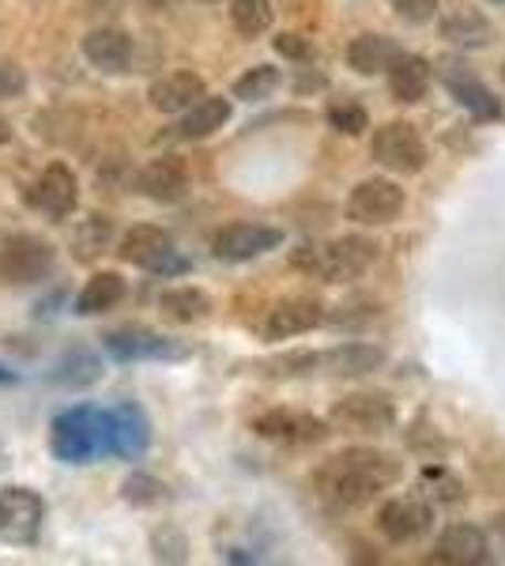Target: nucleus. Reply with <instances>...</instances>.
Returning <instances> with one entry per match:
<instances>
[{
  "label": "nucleus",
  "mask_w": 505,
  "mask_h": 566,
  "mask_svg": "<svg viewBox=\"0 0 505 566\" xmlns=\"http://www.w3.org/2000/svg\"><path fill=\"white\" fill-rule=\"evenodd\" d=\"M27 205H31L34 212H42L45 219H53V223H61V219H69L76 212L80 178L72 175L69 163H50V167L34 178V186L27 189Z\"/></svg>",
  "instance_id": "11"
},
{
  "label": "nucleus",
  "mask_w": 505,
  "mask_h": 566,
  "mask_svg": "<svg viewBox=\"0 0 505 566\" xmlns=\"http://www.w3.org/2000/svg\"><path fill=\"white\" fill-rule=\"evenodd\" d=\"M122 298H125L122 272H95V276L84 283V291L76 295V314L80 317L106 314V310H114Z\"/></svg>",
  "instance_id": "28"
},
{
  "label": "nucleus",
  "mask_w": 505,
  "mask_h": 566,
  "mask_svg": "<svg viewBox=\"0 0 505 566\" xmlns=\"http://www.w3.org/2000/svg\"><path fill=\"white\" fill-rule=\"evenodd\" d=\"M45 525V502L34 488L23 483H8L0 488V541L12 547L39 544Z\"/></svg>",
  "instance_id": "5"
},
{
  "label": "nucleus",
  "mask_w": 505,
  "mask_h": 566,
  "mask_svg": "<svg viewBox=\"0 0 505 566\" xmlns=\"http://www.w3.org/2000/svg\"><path fill=\"white\" fill-rule=\"evenodd\" d=\"M204 95H208V87L197 72H170V76L155 80L148 87V103L151 109H159V114H186V109Z\"/></svg>",
  "instance_id": "19"
},
{
  "label": "nucleus",
  "mask_w": 505,
  "mask_h": 566,
  "mask_svg": "<svg viewBox=\"0 0 505 566\" xmlns=\"http://www.w3.org/2000/svg\"><path fill=\"white\" fill-rule=\"evenodd\" d=\"M136 189L155 205H178L189 193V167L181 155H159L136 178Z\"/></svg>",
  "instance_id": "18"
},
{
  "label": "nucleus",
  "mask_w": 505,
  "mask_h": 566,
  "mask_svg": "<svg viewBox=\"0 0 505 566\" xmlns=\"http://www.w3.org/2000/svg\"><path fill=\"white\" fill-rule=\"evenodd\" d=\"M389 4L403 23H415V27L430 23L438 15V0H389Z\"/></svg>",
  "instance_id": "36"
},
{
  "label": "nucleus",
  "mask_w": 505,
  "mask_h": 566,
  "mask_svg": "<svg viewBox=\"0 0 505 566\" xmlns=\"http://www.w3.org/2000/svg\"><path fill=\"white\" fill-rule=\"evenodd\" d=\"M109 359L117 363H136V359H186V348L170 336L148 333V328H114L103 336Z\"/></svg>",
  "instance_id": "15"
},
{
  "label": "nucleus",
  "mask_w": 505,
  "mask_h": 566,
  "mask_svg": "<svg viewBox=\"0 0 505 566\" xmlns=\"http://www.w3.org/2000/svg\"><path fill=\"white\" fill-rule=\"evenodd\" d=\"M486 4H505V0H486Z\"/></svg>",
  "instance_id": "43"
},
{
  "label": "nucleus",
  "mask_w": 505,
  "mask_h": 566,
  "mask_svg": "<svg viewBox=\"0 0 505 566\" xmlns=\"http://www.w3.org/2000/svg\"><path fill=\"white\" fill-rule=\"evenodd\" d=\"M403 189L392 178H366L347 197V219L358 227H389L403 216Z\"/></svg>",
  "instance_id": "7"
},
{
  "label": "nucleus",
  "mask_w": 505,
  "mask_h": 566,
  "mask_svg": "<svg viewBox=\"0 0 505 566\" xmlns=\"http://www.w3.org/2000/svg\"><path fill=\"white\" fill-rule=\"evenodd\" d=\"M23 4H42V0H23Z\"/></svg>",
  "instance_id": "45"
},
{
  "label": "nucleus",
  "mask_w": 505,
  "mask_h": 566,
  "mask_svg": "<svg viewBox=\"0 0 505 566\" xmlns=\"http://www.w3.org/2000/svg\"><path fill=\"white\" fill-rule=\"evenodd\" d=\"M325 117H328V125L344 136H362L366 129H370V114H366L355 98H336V103H328Z\"/></svg>",
  "instance_id": "34"
},
{
  "label": "nucleus",
  "mask_w": 505,
  "mask_h": 566,
  "mask_svg": "<svg viewBox=\"0 0 505 566\" xmlns=\"http://www.w3.org/2000/svg\"><path fill=\"white\" fill-rule=\"evenodd\" d=\"M4 144H12V125L0 122V148H4Z\"/></svg>",
  "instance_id": "40"
},
{
  "label": "nucleus",
  "mask_w": 505,
  "mask_h": 566,
  "mask_svg": "<svg viewBox=\"0 0 505 566\" xmlns=\"http://www.w3.org/2000/svg\"><path fill=\"white\" fill-rule=\"evenodd\" d=\"M151 4H170V0H151Z\"/></svg>",
  "instance_id": "42"
},
{
  "label": "nucleus",
  "mask_w": 505,
  "mask_h": 566,
  "mask_svg": "<svg viewBox=\"0 0 505 566\" xmlns=\"http://www.w3.org/2000/svg\"><path fill=\"white\" fill-rule=\"evenodd\" d=\"M53 261H57V250L31 231L8 234V239L0 242V280L12 283V287L42 283L53 272Z\"/></svg>",
  "instance_id": "4"
},
{
  "label": "nucleus",
  "mask_w": 505,
  "mask_h": 566,
  "mask_svg": "<svg viewBox=\"0 0 505 566\" xmlns=\"http://www.w3.org/2000/svg\"><path fill=\"white\" fill-rule=\"evenodd\" d=\"M370 155L392 175H419L427 167L430 151L411 122H385L370 136Z\"/></svg>",
  "instance_id": "6"
},
{
  "label": "nucleus",
  "mask_w": 505,
  "mask_h": 566,
  "mask_svg": "<svg viewBox=\"0 0 505 566\" xmlns=\"http://www.w3.org/2000/svg\"><path fill=\"white\" fill-rule=\"evenodd\" d=\"M502 76H505V65H502Z\"/></svg>",
  "instance_id": "46"
},
{
  "label": "nucleus",
  "mask_w": 505,
  "mask_h": 566,
  "mask_svg": "<svg viewBox=\"0 0 505 566\" xmlns=\"http://www.w3.org/2000/svg\"><path fill=\"white\" fill-rule=\"evenodd\" d=\"M80 50H84L91 69L106 72V76H117V72L133 69L136 42H133V34L122 31V27H95V31L84 34Z\"/></svg>",
  "instance_id": "16"
},
{
  "label": "nucleus",
  "mask_w": 505,
  "mask_h": 566,
  "mask_svg": "<svg viewBox=\"0 0 505 566\" xmlns=\"http://www.w3.org/2000/svg\"><path fill=\"white\" fill-rule=\"evenodd\" d=\"M430 517H434V510L422 499L400 495V499H389L378 510V533L392 544H411L430 528Z\"/></svg>",
  "instance_id": "17"
},
{
  "label": "nucleus",
  "mask_w": 505,
  "mask_h": 566,
  "mask_svg": "<svg viewBox=\"0 0 505 566\" xmlns=\"http://www.w3.org/2000/svg\"><path fill=\"white\" fill-rule=\"evenodd\" d=\"M403 480V461L397 453L370 450V446H351L344 453H333L314 469L309 488L314 495L333 510H358L370 506L381 491L397 488Z\"/></svg>",
  "instance_id": "1"
},
{
  "label": "nucleus",
  "mask_w": 505,
  "mask_h": 566,
  "mask_svg": "<svg viewBox=\"0 0 505 566\" xmlns=\"http://www.w3.org/2000/svg\"><path fill=\"white\" fill-rule=\"evenodd\" d=\"M106 416H109V458L140 461L151 446V419L144 416V408L133 405V400H122Z\"/></svg>",
  "instance_id": "13"
},
{
  "label": "nucleus",
  "mask_w": 505,
  "mask_h": 566,
  "mask_svg": "<svg viewBox=\"0 0 505 566\" xmlns=\"http://www.w3.org/2000/svg\"><path fill=\"white\" fill-rule=\"evenodd\" d=\"M442 39L461 45V50H483L494 39V23L486 20L480 8H453L449 15H442Z\"/></svg>",
  "instance_id": "25"
},
{
  "label": "nucleus",
  "mask_w": 505,
  "mask_h": 566,
  "mask_svg": "<svg viewBox=\"0 0 505 566\" xmlns=\"http://www.w3.org/2000/svg\"><path fill=\"white\" fill-rule=\"evenodd\" d=\"M283 245V231L272 223H231L211 239V253L227 264H245L256 261L264 253L280 250Z\"/></svg>",
  "instance_id": "12"
},
{
  "label": "nucleus",
  "mask_w": 505,
  "mask_h": 566,
  "mask_svg": "<svg viewBox=\"0 0 505 566\" xmlns=\"http://www.w3.org/2000/svg\"><path fill=\"white\" fill-rule=\"evenodd\" d=\"M328 310L320 298H309V295H295V298H283L269 310L264 317V340H291V336H302V333H314L317 325H325Z\"/></svg>",
  "instance_id": "14"
},
{
  "label": "nucleus",
  "mask_w": 505,
  "mask_h": 566,
  "mask_svg": "<svg viewBox=\"0 0 505 566\" xmlns=\"http://www.w3.org/2000/svg\"><path fill=\"white\" fill-rule=\"evenodd\" d=\"M403 53V45L389 34H358V39L347 45V65H351L358 76H381L397 65V57Z\"/></svg>",
  "instance_id": "21"
},
{
  "label": "nucleus",
  "mask_w": 505,
  "mask_h": 566,
  "mask_svg": "<svg viewBox=\"0 0 505 566\" xmlns=\"http://www.w3.org/2000/svg\"><path fill=\"white\" fill-rule=\"evenodd\" d=\"M430 80H434L430 61L415 57V53H400L397 65L389 69V91H392V98L403 103V106L422 103V98H427V91H430Z\"/></svg>",
  "instance_id": "24"
},
{
  "label": "nucleus",
  "mask_w": 505,
  "mask_h": 566,
  "mask_svg": "<svg viewBox=\"0 0 505 566\" xmlns=\"http://www.w3.org/2000/svg\"><path fill=\"white\" fill-rule=\"evenodd\" d=\"M328 423L351 434H385L397 423V405L385 392H351V397L336 400Z\"/></svg>",
  "instance_id": "10"
},
{
  "label": "nucleus",
  "mask_w": 505,
  "mask_h": 566,
  "mask_svg": "<svg viewBox=\"0 0 505 566\" xmlns=\"http://www.w3.org/2000/svg\"><path fill=\"white\" fill-rule=\"evenodd\" d=\"M385 348L378 344H339V348L320 352V370L333 378H366V374L385 367Z\"/></svg>",
  "instance_id": "20"
},
{
  "label": "nucleus",
  "mask_w": 505,
  "mask_h": 566,
  "mask_svg": "<svg viewBox=\"0 0 505 566\" xmlns=\"http://www.w3.org/2000/svg\"><path fill=\"white\" fill-rule=\"evenodd\" d=\"M280 84H283V76L275 65H253L250 72H242V76L234 80V98H242V103H264V98L275 95Z\"/></svg>",
  "instance_id": "32"
},
{
  "label": "nucleus",
  "mask_w": 505,
  "mask_h": 566,
  "mask_svg": "<svg viewBox=\"0 0 505 566\" xmlns=\"http://www.w3.org/2000/svg\"><path fill=\"white\" fill-rule=\"evenodd\" d=\"M50 450L64 464H87L109 453V416L106 408L76 405L64 408L50 427Z\"/></svg>",
  "instance_id": "2"
},
{
  "label": "nucleus",
  "mask_w": 505,
  "mask_h": 566,
  "mask_svg": "<svg viewBox=\"0 0 505 566\" xmlns=\"http://www.w3.org/2000/svg\"><path fill=\"white\" fill-rule=\"evenodd\" d=\"M200 4H219V0H200Z\"/></svg>",
  "instance_id": "44"
},
{
  "label": "nucleus",
  "mask_w": 505,
  "mask_h": 566,
  "mask_svg": "<svg viewBox=\"0 0 505 566\" xmlns=\"http://www.w3.org/2000/svg\"><path fill=\"white\" fill-rule=\"evenodd\" d=\"M231 114H234L231 98L204 95V98H197V103H192L186 114H181L178 136H181V140H208V136H215L227 122H231Z\"/></svg>",
  "instance_id": "22"
},
{
  "label": "nucleus",
  "mask_w": 505,
  "mask_h": 566,
  "mask_svg": "<svg viewBox=\"0 0 505 566\" xmlns=\"http://www.w3.org/2000/svg\"><path fill=\"white\" fill-rule=\"evenodd\" d=\"M442 76H445V84L453 87V95L461 98V103L472 109V114H480V117H498L502 114V106H498V98L486 91L480 80H475V72L461 65V61H445V69H442Z\"/></svg>",
  "instance_id": "27"
},
{
  "label": "nucleus",
  "mask_w": 505,
  "mask_h": 566,
  "mask_svg": "<svg viewBox=\"0 0 505 566\" xmlns=\"http://www.w3.org/2000/svg\"><path fill=\"white\" fill-rule=\"evenodd\" d=\"M23 87H27L23 69H20V65H12V61H4V65H0V98L23 95Z\"/></svg>",
  "instance_id": "38"
},
{
  "label": "nucleus",
  "mask_w": 505,
  "mask_h": 566,
  "mask_svg": "<svg viewBox=\"0 0 505 566\" xmlns=\"http://www.w3.org/2000/svg\"><path fill=\"white\" fill-rule=\"evenodd\" d=\"M103 378V359L98 355H91L87 348H72L64 359L57 363V370H53V381H61V386H91V381Z\"/></svg>",
  "instance_id": "30"
},
{
  "label": "nucleus",
  "mask_w": 505,
  "mask_h": 566,
  "mask_svg": "<svg viewBox=\"0 0 505 566\" xmlns=\"http://www.w3.org/2000/svg\"><path fill=\"white\" fill-rule=\"evenodd\" d=\"M109 245H114V223H109L106 216H87L84 223L76 227V234H72V258L87 264V261L103 258Z\"/></svg>",
  "instance_id": "29"
},
{
  "label": "nucleus",
  "mask_w": 505,
  "mask_h": 566,
  "mask_svg": "<svg viewBox=\"0 0 505 566\" xmlns=\"http://www.w3.org/2000/svg\"><path fill=\"white\" fill-rule=\"evenodd\" d=\"M264 374H272V378H298V374H317L320 370V352H287L280 355V359L264 363Z\"/></svg>",
  "instance_id": "35"
},
{
  "label": "nucleus",
  "mask_w": 505,
  "mask_h": 566,
  "mask_svg": "<svg viewBox=\"0 0 505 566\" xmlns=\"http://www.w3.org/2000/svg\"><path fill=\"white\" fill-rule=\"evenodd\" d=\"M272 0H231V23L242 39H261L272 27Z\"/></svg>",
  "instance_id": "31"
},
{
  "label": "nucleus",
  "mask_w": 505,
  "mask_h": 566,
  "mask_svg": "<svg viewBox=\"0 0 505 566\" xmlns=\"http://www.w3.org/2000/svg\"><path fill=\"white\" fill-rule=\"evenodd\" d=\"M15 381H20V374H15V370H8L4 363H0V386H15Z\"/></svg>",
  "instance_id": "39"
},
{
  "label": "nucleus",
  "mask_w": 505,
  "mask_h": 566,
  "mask_svg": "<svg viewBox=\"0 0 505 566\" xmlns=\"http://www.w3.org/2000/svg\"><path fill=\"white\" fill-rule=\"evenodd\" d=\"M275 53H283V57H291V61H309L314 57V45H309L302 34H275Z\"/></svg>",
  "instance_id": "37"
},
{
  "label": "nucleus",
  "mask_w": 505,
  "mask_h": 566,
  "mask_svg": "<svg viewBox=\"0 0 505 566\" xmlns=\"http://www.w3.org/2000/svg\"><path fill=\"white\" fill-rule=\"evenodd\" d=\"M491 544H486V533L480 525H449L442 536H438V563H453V566H475L486 559Z\"/></svg>",
  "instance_id": "23"
},
{
  "label": "nucleus",
  "mask_w": 505,
  "mask_h": 566,
  "mask_svg": "<svg viewBox=\"0 0 505 566\" xmlns=\"http://www.w3.org/2000/svg\"><path fill=\"white\" fill-rule=\"evenodd\" d=\"M159 314L173 325H197L211 314V295L204 287H192V283L167 287L159 295Z\"/></svg>",
  "instance_id": "26"
},
{
  "label": "nucleus",
  "mask_w": 505,
  "mask_h": 566,
  "mask_svg": "<svg viewBox=\"0 0 505 566\" xmlns=\"http://www.w3.org/2000/svg\"><path fill=\"white\" fill-rule=\"evenodd\" d=\"M117 258L136 264V269H151V272H181L186 261H178V250H173V234L162 231L155 223H136L128 227L117 242Z\"/></svg>",
  "instance_id": "8"
},
{
  "label": "nucleus",
  "mask_w": 505,
  "mask_h": 566,
  "mask_svg": "<svg viewBox=\"0 0 505 566\" xmlns=\"http://www.w3.org/2000/svg\"><path fill=\"white\" fill-rule=\"evenodd\" d=\"M494 536H498V541L505 544V514L494 517Z\"/></svg>",
  "instance_id": "41"
},
{
  "label": "nucleus",
  "mask_w": 505,
  "mask_h": 566,
  "mask_svg": "<svg viewBox=\"0 0 505 566\" xmlns=\"http://www.w3.org/2000/svg\"><path fill=\"white\" fill-rule=\"evenodd\" d=\"M253 434L275 446H317L333 434V423L295 408H269L253 419Z\"/></svg>",
  "instance_id": "9"
},
{
  "label": "nucleus",
  "mask_w": 505,
  "mask_h": 566,
  "mask_svg": "<svg viewBox=\"0 0 505 566\" xmlns=\"http://www.w3.org/2000/svg\"><path fill=\"white\" fill-rule=\"evenodd\" d=\"M122 499L128 502V506H159V502H167V483L148 476V472H133L125 483H122Z\"/></svg>",
  "instance_id": "33"
},
{
  "label": "nucleus",
  "mask_w": 505,
  "mask_h": 566,
  "mask_svg": "<svg viewBox=\"0 0 505 566\" xmlns=\"http://www.w3.org/2000/svg\"><path fill=\"white\" fill-rule=\"evenodd\" d=\"M378 261V245L370 239H336V242H306L295 250V264L298 272L314 276L320 283H347L358 280L370 264Z\"/></svg>",
  "instance_id": "3"
}]
</instances>
